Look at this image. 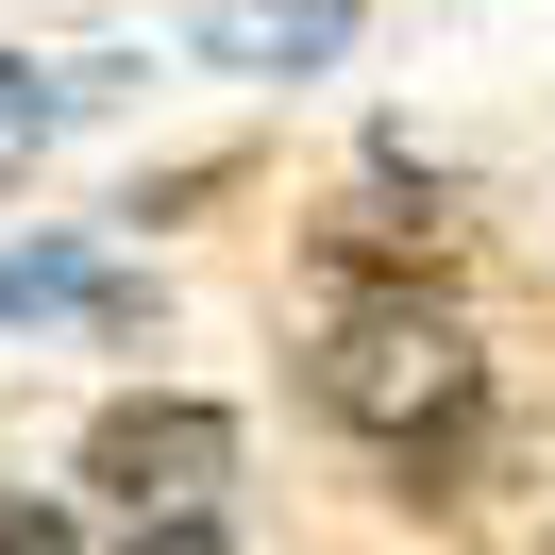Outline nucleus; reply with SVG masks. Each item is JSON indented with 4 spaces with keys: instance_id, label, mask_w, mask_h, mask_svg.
<instances>
[{
    "instance_id": "4",
    "label": "nucleus",
    "mask_w": 555,
    "mask_h": 555,
    "mask_svg": "<svg viewBox=\"0 0 555 555\" xmlns=\"http://www.w3.org/2000/svg\"><path fill=\"white\" fill-rule=\"evenodd\" d=\"M320 253H337V270H387V286H421V270L454 253V219H438V185H421V203H404V185H371V203H337V219H320Z\"/></svg>"
},
{
    "instance_id": "1",
    "label": "nucleus",
    "mask_w": 555,
    "mask_h": 555,
    "mask_svg": "<svg viewBox=\"0 0 555 555\" xmlns=\"http://www.w3.org/2000/svg\"><path fill=\"white\" fill-rule=\"evenodd\" d=\"M304 404L353 421V438H387V454L421 472V438H454V421L488 404V353L454 337L421 286H404V304H337V337L304 353Z\"/></svg>"
},
{
    "instance_id": "6",
    "label": "nucleus",
    "mask_w": 555,
    "mask_h": 555,
    "mask_svg": "<svg viewBox=\"0 0 555 555\" xmlns=\"http://www.w3.org/2000/svg\"><path fill=\"white\" fill-rule=\"evenodd\" d=\"M68 102H85V85H51V68H17V51H0V169H17V152H35Z\"/></svg>"
},
{
    "instance_id": "2",
    "label": "nucleus",
    "mask_w": 555,
    "mask_h": 555,
    "mask_svg": "<svg viewBox=\"0 0 555 555\" xmlns=\"http://www.w3.org/2000/svg\"><path fill=\"white\" fill-rule=\"evenodd\" d=\"M85 488H102L118 521H219V488H236V421L185 404V387H135V404L85 421Z\"/></svg>"
},
{
    "instance_id": "5",
    "label": "nucleus",
    "mask_w": 555,
    "mask_h": 555,
    "mask_svg": "<svg viewBox=\"0 0 555 555\" xmlns=\"http://www.w3.org/2000/svg\"><path fill=\"white\" fill-rule=\"evenodd\" d=\"M0 320H135V286H118L102 253L35 236V253H0Z\"/></svg>"
},
{
    "instance_id": "7",
    "label": "nucleus",
    "mask_w": 555,
    "mask_h": 555,
    "mask_svg": "<svg viewBox=\"0 0 555 555\" xmlns=\"http://www.w3.org/2000/svg\"><path fill=\"white\" fill-rule=\"evenodd\" d=\"M0 555H68V505H0Z\"/></svg>"
},
{
    "instance_id": "3",
    "label": "nucleus",
    "mask_w": 555,
    "mask_h": 555,
    "mask_svg": "<svg viewBox=\"0 0 555 555\" xmlns=\"http://www.w3.org/2000/svg\"><path fill=\"white\" fill-rule=\"evenodd\" d=\"M203 51L253 68V85H270V68H337V51H353V0H203Z\"/></svg>"
}]
</instances>
